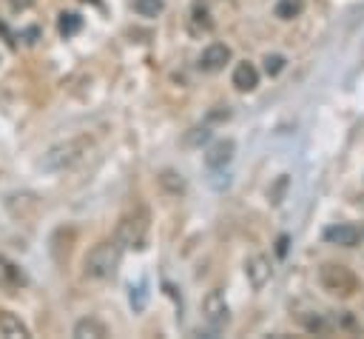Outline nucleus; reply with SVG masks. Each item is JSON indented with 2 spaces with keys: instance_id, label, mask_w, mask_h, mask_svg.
Masks as SVG:
<instances>
[{
  "instance_id": "nucleus-1",
  "label": "nucleus",
  "mask_w": 364,
  "mask_h": 339,
  "mask_svg": "<svg viewBox=\"0 0 364 339\" xmlns=\"http://www.w3.org/2000/svg\"><path fill=\"white\" fill-rule=\"evenodd\" d=\"M88 148H91V140H88V137L65 140V142H60V145H51V148L46 151V157H43L40 165H43L46 171H65V168H71L74 162H80Z\"/></svg>"
},
{
  "instance_id": "nucleus-2",
  "label": "nucleus",
  "mask_w": 364,
  "mask_h": 339,
  "mask_svg": "<svg viewBox=\"0 0 364 339\" xmlns=\"http://www.w3.org/2000/svg\"><path fill=\"white\" fill-rule=\"evenodd\" d=\"M117 265H119V242L117 239L114 242L111 239L97 242L88 251V256H85V276H91V279H108V276H114Z\"/></svg>"
},
{
  "instance_id": "nucleus-3",
  "label": "nucleus",
  "mask_w": 364,
  "mask_h": 339,
  "mask_svg": "<svg viewBox=\"0 0 364 339\" xmlns=\"http://www.w3.org/2000/svg\"><path fill=\"white\" fill-rule=\"evenodd\" d=\"M117 242L119 248H145L148 242V211L145 208H134L131 214H125L117 225Z\"/></svg>"
},
{
  "instance_id": "nucleus-4",
  "label": "nucleus",
  "mask_w": 364,
  "mask_h": 339,
  "mask_svg": "<svg viewBox=\"0 0 364 339\" xmlns=\"http://www.w3.org/2000/svg\"><path fill=\"white\" fill-rule=\"evenodd\" d=\"M318 279H321V285L330 293H341V296H350L355 291V285H358L355 276H353V271L344 268V265H321Z\"/></svg>"
},
{
  "instance_id": "nucleus-5",
  "label": "nucleus",
  "mask_w": 364,
  "mask_h": 339,
  "mask_svg": "<svg viewBox=\"0 0 364 339\" xmlns=\"http://www.w3.org/2000/svg\"><path fill=\"white\" fill-rule=\"evenodd\" d=\"M202 313H205V319H208L210 328H225L228 319H230L228 302H225V296H222L219 291H210V293L205 296V302H202Z\"/></svg>"
},
{
  "instance_id": "nucleus-6",
  "label": "nucleus",
  "mask_w": 364,
  "mask_h": 339,
  "mask_svg": "<svg viewBox=\"0 0 364 339\" xmlns=\"http://www.w3.org/2000/svg\"><path fill=\"white\" fill-rule=\"evenodd\" d=\"M228 60H230V48L222 43H210L199 57V68L202 71H219V68H225Z\"/></svg>"
},
{
  "instance_id": "nucleus-7",
  "label": "nucleus",
  "mask_w": 364,
  "mask_h": 339,
  "mask_svg": "<svg viewBox=\"0 0 364 339\" xmlns=\"http://www.w3.org/2000/svg\"><path fill=\"white\" fill-rule=\"evenodd\" d=\"M233 151H236V142H233V140H219V142H213V145L208 148V154H205L208 168H225V165L233 160Z\"/></svg>"
},
{
  "instance_id": "nucleus-8",
  "label": "nucleus",
  "mask_w": 364,
  "mask_h": 339,
  "mask_svg": "<svg viewBox=\"0 0 364 339\" xmlns=\"http://www.w3.org/2000/svg\"><path fill=\"white\" fill-rule=\"evenodd\" d=\"M324 239H327V242H333V245H341V248H353V245H358L361 234H358V228H355V225L341 222V225L327 228V231H324Z\"/></svg>"
},
{
  "instance_id": "nucleus-9",
  "label": "nucleus",
  "mask_w": 364,
  "mask_h": 339,
  "mask_svg": "<svg viewBox=\"0 0 364 339\" xmlns=\"http://www.w3.org/2000/svg\"><path fill=\"white\" fill-rule=\"evenodd\" d=\"M245 273H247V279H250V285L256 291L264 288L267 279H270V262H267V256H250L245 262Z\"/></svg>"
},
{
  "instance_id": "nucleus-10",
  "label": "nucleus",
  "mask_w": 364,
  "mask_h": 339,
  "mask_svg": "<svg viewBox=\"0 0 364 339\" xmlns=\"http://www.w3.org/2000/svg\"><path fill=\"white\" fill-rule=\"evenodd\" d=\"M26 282H28V279H26V273L20 271V265H14L11 259L0 256V285L9 288V291H14V288H23Z\"/></svg>"
},
{
  "instance_id": "nucleus-11",
  "label": "nucleus",
  "mask_w": 364,
  "mask_h": 339,
  "mask_svg": "<svg viewBox=\"0 0 364 339\" xmlns=\"http://www.w3.org/2000/svg\"><path fill=\"white\" fill-rule=\"evenodd\" d=\"M233 85L239 91H253L259 85V71L253 68V63H239L233 68Z\"/></svg>"
},
{
  "instance_id": "nucleus-12",
  "label": "nucleus",
  "mask_w": 364,
  "mask_h": 339,
  "mask_svg": "<svg viewBox=\"0 0 364 339\" xmlns=\"http://www.w3.org/2000/svg\"><path fill=\"white\" fill-rule=\"evenodd\" d=\"M74 336L77 339H102V336H108V328L100 322V319H94V316H85V319H80L77 325H74Z\"/></svg>"
},
{
  "instance_id": "nucleus-13",
  "label": "nucleus",
  "mask_w": 364,
  "mask_h": 339,
  "mask_svg": "<svg viewBox=\"0 0 364 339\" xmlns=\"http://www.w3.org/2000/svg\"><path fill=\"white\" fill-rule=\"evenodd\" d=\"M0 333L9 336V339H26L28 336V328L11 311H0Z\"/></svg>"
},
{
  "instance_id": "nucleus-14",
  "label": "nucleus",
  "mask_w": 364,
  "mask_h": 339,
  "mask_svg": "<svg viewBox=\"0 0 364 339\" xmlns=\"http://www.w3.org/2000/svg\"><path fill=\"white\" fill-rule=\"evenodd\" d=\"M80 26H82V17H80V14H74V11H63V14H60V20H57V28H60V34H63V37L77 34V31H80Z\"/></svg>"
},
{
  "instance_id": "nucleus-15",
  "label": "nucleus",
  "mask_w": 364,
  "mask_h": 339,
  "mask_svg": "<svg viewBox=\"0 0 364 339\" xmlns=\"http://www.w3.org/2000/svg\"><path fill=\"white\" fill-rule=\"evenodd\" d=\"M301 9H304V0H279L276 3V17L290 20V17L301 14Z\"/></svg>"
},
{
  "instance_id": "nucleus-16",
  "label": "nucleus",
  "mask_w": 364,
  "mask_h": 339,
  "mask_svg": "<svg viewBox=\"0 0 364 339\" xmlns=\"http://www.w3.org/2000/svg\"><path fill=\"white\" fill-rule=\"evenodd\" d=\"M134 11L142 17H156L162 11V0H134Z\"/></svg>"
},
{
  "instance_id": "nucleus-17",
  "label": "nucleus",
  "mask_w": 364,
  "mask_h": 339,
  "mask_svg": "<svg viewBox=\"0 0 364 339\" xmlns=\"http://www.w3.org/2000/svg\"><path fill=\"white\" fill-rule=\"evenodd\" d=\"M145 305H148V285L139 282L136 288H131V308L134 311H145Z\"/></svg>"
},
{
  "instance_id": "nucleus-18",
  "label": "nucleus",
  "mask_w": 364,
  "mask_h": 339,
  "mask_svg": "<svg viewBox=\"0 0 364 339\" xmlns=\"http://www.w3.org/2000/svg\"><path fill=\"white\" fill-rule=\"evenodd\" d=\"M282 68H284V57H282V54H267V57H264V71H267L270 77H276Z\"/></svg>"
},
{
  "instance_id": "nucleus-19",
  "label": "nucleus",
  "mask_w": 364,
  "mask_h": 339,
  "mask_svg": "<svg viewBox=\"0 0 364 339\" xmlns=\"http://www.w3.org/2000/svg\"><path fill=\"white\" fill-rule=\"evenodd\" d=\"M208 137H210V131H208V128H193V134H188V137H185V142H188V145H196V142H205Z\"/></svg>"
},
{
  "instance_id": "nucleus-20",
  "label": "nucleus",
  "mask_w": 364,
  "mask_h": 339,
  "mask_svg": "<svg viewBox=\"0 0 364 339\" xmlns=\"http://www.w3.org/2000/svg\"><path fill=\"white\" fill-rule=\"evenodd\" d=\"M162 185H168V188H173V191H182V188H185V182H182V179H176V182L171 179V171H165V174H162Z\"/></svg>"
},
{
  "instance_id": "nucleus-21",
  "label": "nucleus",
  "mask_w": 364,
  "mask_h": 339,
  "mask_svg": "<svg viewBox=\"0 0 364 339\" xmlns=\"http://www.w3.org/2000/svg\"><path fill=\"white\" fill-rule=\"evenodd\" d=\"M276 254H279V256H284V254H287V236H282V239H279V248H276Z\"/></svg>"
},
{
  "instance_id": "nucleus-22",
  "label": "nucleus",
  "mask_w": 364,
  "mask_h": 339,
  "mask_svg": "<svg viewBox=\"0 0 364 339\" xmlns=\"http://www.w3.org/2000/svg\"><path fill=\"white\" fill-rule=\"evenodd\" d=\"M82 3H100V0H82Z\"/></svg>"
}]
</instances>
